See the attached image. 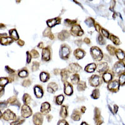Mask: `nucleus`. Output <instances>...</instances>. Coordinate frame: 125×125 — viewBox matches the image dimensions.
<instances>
[{"instance_id": "nucleus-1", "label": "nucleus", "mask_w": 125, "mask_h": 125, "mask_svg": "<svg viewBox=\"0 0 125 125\" xmlns=\"http://www.w3.org/2000/svg\"><path fill=\"white\" fill-rule=\"evenodd\" d=\"M90 52L93 59L96 61H100L103 58V53L101 50L98 47H92L90 50Z\"/></svg>"}, {"instance_id": "nucleus-2", "label": "nucleus", "mask_w": 125, "mask_h": 125, "mask_svg": "<svg viewBox=\"0 0 125 125\" xmlns=\"http://www.w3.org/2000/svg\"><path fill=\"white\" fill-rule=\"evenodd\" d=\"M112 71L116 75L123 74L125 72V65L123 62H118L114 64L112 68Z\"/></svg>"}, {"instance_id": "nucleus-3", "label": "nucleus", "mask_w": 125, "mask_h": 125, "mask_svg": "<svg viewBox=\"0 0 125 125\" xmlns=\"http://www.w3.org/2000/svg\"><path fill=\"white\" fill-rule=\"evenodd\" d=\"M70 54V48L66 46V45H64L61 46V50H60V56L62 59H68L69 57V55Z\"/></svg>"}, {"instance_id": "nucleus-4", "label": "nucleus", "mask_w": 125, "mask_h": 125, "mask_svg": "<svg viewBox=\"0 0 125 125\" xmlns=\"http://www.w3.org/2000/svg\"><path fill=\"white\" fill-rule=\"evenodd\" d=\"M71 33L73 36H82L84 32L82 30V29L81 28V27L78 25H75L73 26L71 29Z\"/></svg>"}, {"instance_id": "nucleus-5", "label": "nucleus", "mask_w": 125, "mask_h": 125, "mask_svg": "<svg viewBox=\"0 0 125 125\" xmlns=\"http://www.w3.org/2000/svg\"><path fill=\"white\" fill-rule=\"evenodd\" d=\"M21 115L23 118H28L32 115V111L28 105H23L21 108Z\"/></svg>"}, {"instance_id": "nucleus-6", "label": "nucleus", "mask_w": 125, "mask_h": 125, "mask_svg": "<svg viewBox=\"0 0 125 125\" xmlns=\"http://www.w3.org/2000/svg\"><path fill=\"white\" fill-rule=\"evenodd\" d=\"M33 121L35 125H42L43 121V117L42 114L39 112H36L33 116Z\"/></svg>"}, {"instance_id": "nucleus-7", "label": "nucleus", "mask_w": 125, "mask_h": 125, "mask_svg": "<svg viewBox=\"0 0 125 125\" xmlns=\"http://www.w3.org/2000/svg\"><path fill=\"white\" fill-rule=\"evenodd\" d=\"M89 83L91 86L94 87H97L100 84V78L99 76L96 75H93L92 76L89 78Z\"/></svg>"}, {"instance_id": "nucleus-8", "label": "nucleus", "mask_w": 125, "mask_h": 125, "mask_svg": "<svg viewBox=\"0 0 125 125\" xmlns=\"http://www.w3.org/2000/svg\"><path fill=\"white\" fill-rule=\"evenodd\" d=\"M3 118L6 121H9V120H13L14 119H16V115L14 113L10 111L9 109H8L5 112H4V114H3Z\"/></svg>"}, {"instance_id": "nucleus-9", "label": "nucleus", "mask_w": 125, "mask_h": 125, "mask_svg": "<svg viewBox=\"0 0 125 125\" xmlns=\"http://www.w3.org/2000/svg\"><path fill=\"white\" fill-rule=\"evenodd\" d=\"M108 70V65L106 62H101L97 66V71L100 73H104Z\"/></svg>"}, {"instance_id": "nucleus-10", "label": "nucleus", "mask_w": 125, "mask_h": 125, "mask_svg": "<svg viewBox=\"0 0 125 125\" xmlns=\"http://www.w3.org/2000/svg\"><path fill=\"white\" fill-rule=\"evenodd\" d=\"M64 92L65 93V95H68V96H70L73 94V86H71V84H70L68 82H65L64 83Z\"/></svg>"}, {"instance_id": "nucleus-11", "label": "nucleus", "mask_w": 125, "mask_h": 125, "mask_svg": "<svg viewBox=\"0 0 125 125\" xmlns=\"http://www.w3.org/2000/svg\"><path fill=\"white\" fill-rule=\"evenodd\" d=\"M51 110L50 108V104L48 103V102H45L41 104V114L46 115Z\"/></svg>"}, {"instance_id": "nucleus-12", "label": "nucleus", "mask_w": 125, "mask_h": 125, "mask_svg": "<svg viewBox=\"0 0 125 125\" xmlns=\"http://www.w3.org/2000/svg\"><path fill=\"white\" fill-rule=\"evenodd\" d=\"M50 55H51V53H50V49L48 48H45L43 49V51H42V59L43 61H48L50 59Z\"/></svg>"}, {"instance_id": "nucleus-13", "label": "nucleus", "mask_w": 125, "mask_h": 125, "mask_svg": "<svg viewBox=\"0 0 125 125\" xmlns=\"http://www.w3.org/2000/svg\"><path fill=\"white\" fill-rule=\"evenodd\" d=\"M34 91L35 95L38 98H41L43 96V89L41 88V86H39V85L35 86L34 88Z\"/></svg>"}, {"instance_id": "nucleus-14", "label": "nucleus", "mask_w": 125, "mask_h": 125, "mask_svg": "<svg viewBox=\"0 0 125 125\" xmlns=\"http://www.w3.org/2000/svg\"><path fill=\"white\" fill-rule=\"evenodd\" d=\"M58 89V86L55 83H50L48 85L47 88V91L50 93H54L55 91H56Z\"/></svg>"}, {"instance_id": "nucleus-15", "label": "nucleus", "mask_w": 125, "mask_h": 125, "mask_svg": "<svg viewBox=\"0 0 125 125\" xmlns=\"http://www.w3.org/2000/svg\"><path fill=\"white\" fill-rule=\"evenodd\" d=\"M69 70L72 73H78L80 71L81 66L77 63H71L69 66Z\"/></svg>"}, {"instance_id": "nucleus-16", "label": "nucleus", "mask_w": 125, "mask_h": 125, "mask_svg": "<svg viewBox=\"0 0 125 125\" xmlns=\"http://www.w3.org/2000/svg\"><path fill=\"white\" fill-rule=\"evenodd\" d=\"M61 22V19L59 18H56L52 20H49L47 21V25H48L50 28L54 26L57 24H59Z\"/></svg>"}, {"instance_id": "nucleus-17", "label": "nucleus", "mask_w": 125, "mask_h": 125, "mask_svg": "<svg viewBox=\"0 0 125 125\" xmlns=\"http://www.w3.org/2000/svg\"><path fill=\"white\" fill-rule=\"evenodd\" d=\"M74 54H75V57L76 58V59H80L84 56L85 52L83 50H81V49H77L74 52Z\"/></svg>"}, {"instance_id": "nucleus-18", "label": "nucleus", "mask_w": 125, "mask_h": 125, "mask_svg": "<svg viewBox=\"0 0 125 125\" xmlns=\"http://www.w3.org/2000/svg\"><path fill=\"white\" fill-rule=\"evenodd\" d=\"M70 37V33H68V31L63 30L58 34V38L60 40H65L66 39Z\"/></svg>"}, {"instance_id": "nucleus-19", "label": "nucleus", "mask_w": 125, "mask_h": 125, "mask_svg": "<svg viewBox=\"0 0 125 125\" xmlns=\"http://www.w3.org/2000/svg\"><path fill=\"white\" fill-rule=\"evenodd\" d=\"M120 86V83L118 81H111V83H109L108 84V88L109 89H111V90H114V89H118Z\"/></svg>"}, {"instance_id": "nucleus-20", "label": "nucleus", "mask_w": 125, "mask_h": 125, "mask_svg": "<svg viewBox=\"0 0 125 125\" xmlns=\"http://www.w3.org/2000/svg\"><path fill=\"white\" fill-rule=\"evenodd\" d=\"M96 66L95 63H91V64H89L88 65L85 67V71L86 72H88V73H93V72L95 71V70H96Z\"/></svg>"}, {"instance_id": "nucleus-21", "label": "nucleus", "mask_w": 125, "mask_h": 125, "mask_svg": "<svg viewBox=\"0 0 125 125\" xmlns=\"http://www.w3.org/2000/svg\"><path fill=\"white\" fill-rule=\"evenodd\" d=\"M1 44L3 45H9L12 42V39L9 37H3L1 38L0 40Z\"/></svg>"}, {"instance_id": "nucleus-22", "label": "nucleus", "mask_w": 125, "mask_h": 125, "mask_svg": "<svg viewBox=\"0 0 125 125\" xmlns=\"http://www.w3.org/2000/svg\"><path fill=\"white\" fill-rule=\"evenodd\" d=\"M49 79H50V75L48 73H47L46 72H42L40 74V79L42 82H46Z\"/></svg>"}, {"instance_id": "nucleus-23", "label": "nucleus", "mask_w": 125, "mask_h": 125, "mask_svg": "<svg viewBox=\"0 0 125 125\" xmlns=\"http://www.w3.org/2000/svg\"><path fill=\"white\" fill-rule=\"evenodd\" d=\"M61 80L62 81H66V79L68 78L69 77V72L66 70L64 69L62 70L61 72Z\"/></svg>"}, {"instance_id": "nucleus-24", "label": "nucleus", "mask_w": 125, "mask_h": 125, "mask_svg": "<svg viewBox=\"0 0 125 125\" xmlns=\"http://www.w3.org/2000/svg\"><path fill=\"white\" fill-rule=\"evenodd\" d=\"M71 81L73 84H78L79 81V76L78 74H74L71 76Z\"/></svg>"}, {"instance_id": "nucleus-25", "label": "nucleus", "mask_w": 125, "mask_h": 125, "mask_svg": "<svg viewBox=\"0 0 125 125\" xmlns=\"http://www.w3.org/2000/svg\"><path fill=\"white\" fill-rule=\"evenodd\" d=\"M68 116V111L66 106H62L60 110V116L62 118H66Z\"/></svg>"}, {"instance_id": "nucleus-26", "label": "nucleus", "mask_w": 125, "mask_h": 125, "mask_svg": "<svg viewBox=\"0 0 125 125\" xmlns=\"http://www.w3.org/2000/svg\"><path fill=\"white\" fill-rule=\"evenodd\" d=\"M116 54L117 56V57L118 58V59L123 60L125 59V53L124 51H123L121 50H118L116 51Z\"/></svg>"}, {"instance_id": "nucleus-27", "label": "nucleus", "mask_w": 125, "mask_h": 125, "mask_svg": "<svg viewBox=\"0 0 125 125\" xmlns=\"http://www.w3.org/2000/svg\"><path fill=\"white\" fill-rule=\"evenodd\" d=\"M86 88V83L84 82V81H81V82L78 83V88H77V89H78V91H84Z\"/></svg>"}, {"instance_id": "nucleus-28", "label": "nucleus", "mask_w": 125, "mask_h": 125, "mask_svg": "<svg viewBox=\"0 0 125 125\" xmlns=\"http://www.w3.org/2000/svg\"><path fill=\"white\" fill-rule=\"evenodd\" d=\"M103 78L105 82H109V81H111L112 79V75L109 73H105L103 75Z\"/></svg>"}, {"instance_id": "nucleus-29", "label": "nucleus", "mask_w": 125, "mask_h": 125, "mask_svg": "<svg viewBox=\"0 0 125 125\" xmlns=\"http://www.w3.org/2000/svg\"><path fill=\"white\" fill-rule=\"evenodd\" d=\"M80 114L78 112V111H77L76 110H75L73 112V114L71 115V118L75 121H79V120H80Z\"/></svg>"}, {"instance_id": "nucleus-30", "label": "nucleus", "mask_w": 125, "mask_h": 125, "mask_svg": "<svg viewBox=\"0 0 125 125\" xmlns=\"http://www.w3.org/2000/svg\"><path fill=\"white\" fill-rule=\"evenodd\" d=\"M9 34H10V36L12 37V38H13L15 40L19 39L18 33H17L16 29H11V30L9 31Z\"/></svg>"}, {"instance_id": "nucleus-31", "label": "nucleus", "mask_w": 125, "mask_h": 125, "mask_svg": "<svg viewBox=\"0 0 125 125\" xmlns=\"http://www.w3.org/2000/svg\"><path fill=\"white\" fill-rule=\"evenodd\" d=\"M23 100L24 103H25L26 104H28L30 103L31 100V96L28 94H25L23 96Z\"/></svg>"}, {"instance_id": "nucleus-32", "label": "nucleus", "mask_w": 125, "mask_h": 125, "mask_svg": "<svg viewBox=\"0 0 125 125\" xmlns=\"http://www.w3.org/2000/svg\"><path fill=\"white\" fill-rule=\"evenodd\" d=\"M63 100H64V96L62 95H60L56 98V103L57 104L61 105V104H62Z\"/></svg>"}, {"instance_id": "nucleus-33", "label": "nucleus", "mask_w": 125, "mask_h": 125, "mask_svg": "<svg viewBox=\"0 0 125 125\" xmlns=\"http://www.w3.org/2000/svg\"><path fill=\"white\" fill-rule=\"evenodd\" d=\"M100 96V91H99V89H95L93 90V93L91 94V97L92 98L94 99H98Z\"/></svg>"}, {"instance_id": "nucleus-34", "label": "nucleus", "mask_w": 125, "mask_h": 125, "mask_svg": "<svg viewBox=\"0 0 125 125\" xmlns=\"http://www.w3.org/2000/svg\"><path fill=\"white\" fill-rule=\"evenodd\" d=\"M8 83V79L6 78H0V86L4 87L6 84Z\"/></svg>"}, {"instance_id": "nucleus-35", "label": "nucleus", "mask_w": 125, "mask_h": 125, "mask_svg": "<svg viewBox=\"0 0 125 125\" xmlns=\"http://www.w3.org/2000/svg\"><path fill=\"white\" fill-rule=\"evenodd\" d=\"M18 75L21 78H26L28 76V72L26 70H22V71H20V73H18Z\"/></svg>"}, {"instance_id": "nucleus-36", "label": "nucleus", "mask_w": 125, "mask_h": 125, "mask_svg": "<svg viewBox=\"0 0 125 125\" xmlns=\"http://www.w3.org/2000/svg\"><path fill=\"white\" fill-rule=\"evenodd\" d=\"M85 23H86V24L88 26H89L90 27L93 26V25H94V20L91 18H88L87 20L85 21Z\"/></svg>"}, {"instance_id": "nucleus-37", "label": "nucleus", "mask_w": 125, "mask_h": 125, "mask_svg": "<svg viewBox=\"0 0 125 125\" xmlns=\"http://www.w3.org/2000/svg\"><path fill=\"white\" fill-rule=\"evenodd\" d=\"M110 38H111V41L114 43V44H115V45H119V44H120V39H118V38L116 37L115 36L112 35V36H111Z\"/></svg>"}, {"instance_id": "nucleus-38", "label": "nucleus", "mask_w": 125, "mask_h": 125, "mask_svg": "<svg viewBox=\"0 0 125 125\" xmlns=\"http://www.w3.org/2000/svg\"><path fill=\"white\" fill-rule=\"evenodd\" d=\"M39 62L34 61V62H33V63L32 70L33 71H37V70L39 69Z\"/></svg>"}, {"instance_id": "nucleus-39", "label": "nucleus", "mask_w": 125, "mask_h": 125, "mask_svg": "<svg viewBox=\"0 0 125 125\" xmlns=\"http://www.w3.org/2000/svg\"><path fill=\"white\" fill-rule=\"evenodd\" d=\"M119 83L120 84L123 85L125 84V75L122 74L120 77V80H119Z\"/></svg>"}, {"instance_id": "nucleus-40", "label": "nucleus", "mask_w": 125, "mask_h": 125, "mask_svg": "<svg viewBox=\"0 0 125 125\" xmlns=\"http://www.w3.org/2000/svg\"><path fill=\"white\" fill-rule=\"evenodd\" d=\"M31 56H32L33 58H37L39 57V53H38V52L35 50H33L32 51H31Z\"/></svg>"}, {"instance_id": "nucleus-41", "label": "nucleus", "mask_w": 125, "mask_h": 125, "mask_svg": "<svg viewBox=\"0 0 125 125\" xmlns=\"http://www.w3.org/2000/svg\"><path fill=\"white\" fill-rule=\"evenodd\" d=\"M64 22H65V24H66V26H71V25L76 23V21H73V20H65Z\"/></svg>"}, {"instance_id": "nucleus-42", "label": "nucleus", "mask_w": 125, "mask_h": 125, "mask_svg": "<svg viewBox=\"0 0 125 125\" xmlns=\"http://www.w3.org/2000/svg\"><path fill=\"white\" fill-rule=\"evenodd\" d=\"M24 121H25V120H23L21 119H19L18 120L16 121L11 123V125H21Z\"/></svg>"}, {"instance_id": "nucleus-43", "label": "nucleus", "mask_w": 125, "mask_h": 125, "mask_svg": "<svg viewBox=\"0 0 125 125\" xmlns=\"http://www.w3.org/2000/svg\"><path fill=\"white\" fill-rule=\"evenodd\" d=\"M98 41L99 44L100 45H104L105 44V41L103 39V38L102 37L101 35H99L98 38Z\"/></svg>"}, {"instance_id": "nucleus-44", "label": "nucleus", "mask_w": 125, "mask_h": 125, "mask_svg": "<svg viewBox=\"0 0 125 125\" xmlns=\"http://www.w3.org/2000/svg\"><path fill=\"white\" fill-rule=\"evenodd\" d=\"M101 30L102 34H103L104 36H105L106 38L109 37V33H108V31H106V29H103V28L101 29Z\"/></svg>"}, {"instance_id": "nucleus-45", "label": "nucleus", "mask_w": 125, "mask_h": 125, "mask_svg": "<svg viewBox=\"0 0 125 125\" xmlns=\"http://www.w3.org/2000/svg\"><path fill=\"white\" fill-rule=\"evenodd\" d=\"M27 63H29L31 60V58H32V56L31 55V54L29 53V52H27Z\"/></svg>"}, {"instance_id": "nucleus-46", "label": "nucleus", "mask_w": 125, "mask_h": 125, "mask_svg": "<svg viewBox=\"0 0 125 125\" xmlns=\"http://www.w3.org/2000/svg\"><path fill=\"white\" fill-rule=\"evenodd\" d=\"M58 125H69L65 120H60L58 123Z\"/></svg>"}, {"instance_id": "nucleus-47", "label": "nucleus", "mask_w": 125, "mask_h": 125, "mask_svg": "<svg viewBox=\"0 0 125 125\" xmlns=\"http://www.w3.org/2000/svg\"><path fill=\"white\" fill-rule=\"evenodd\" d=\"M30 84H31V81L29 80V79H28V80H25L23 82V85L24 86H25V87L29 86Z\"/></svg>"}, {"instance_id": "nucleus-48", "label": "nucleus", "mask_w": 125, "mask_h": 125, "mask_svg": "<svg viewBox=\"0 0 125 125\" xmlns=\"http://www.w3.org/2000/svg\"><path fill=\"white\" fill-rule=\"evenodd\" d=\"M107 50L109 51V52L111 54H113V53H114V51H113V50H114V47H112L111 46L109 45V46H108L107 47Z\"/></svg>"}, {"instance_id": "nucleus-49", "label": "nucleus", "mask_w": 125, "mask_h": 125, "mask_svg": "<svg viewBox=\"0 0 125 125\" xmlns=\"http://www.w3.org/2000/svg\"><path fill=\"white\" fill-rule=\"evenodd\" d=\"M6 70L8 71V73H13L14 72V70H12V69L8 67V66H6Z\"/></svg>"}, {"instance_id": "nucleus-50", "label": "nucleus", "mask_w": 125, "mask_h": 125, "mask_svg": "<svg viewBox=\"0 0 125 125\" xmlns=\"http://www.w3.org/2000/svg\"><path fill=\"white\" fill-rule=\"evenodd\" d=\"M18 44L20 45V46H23L25 43H24V41H22V40H19L18 42Z\"/></svg>"}, {"instance_id": "nucleus-51", "label": "nucleus", "mask_w": 125, "mask_h": 125, "mask_svg": "<svg viewBox=\"0 0 125 125\" xmlns=\"http://www.w3.org/2000/svg\"><path fill=\"white\" fill-rule=\"evenodd\" d=\"M118 106L117 105H114V113H116V112L118 111Z\"/></svg>"}, {"instance_id": "nucleus-52", "label": "nucleus", "mask_w": 125, "mask_h": 125, "mask_svg": "<svg viewBox=\"0 0 125 125\" xmlns=\"http://www.w3.org/2000/svg\"><path fill=\"white\" fill-rule=\"evenodd\" d=\"M84 41L86 43V44H89V43H90V40H89L88 38H86L84 39Z\"/></svg>"}, {"instance_id": "nucleus-53", "label": "nucleus", "mask_w": 125, "mask_h": 125, "mask_svg": "<svg viewBox=\"0 0 125 125\" xmlns=\"http://www.w3.org/2000/svg\"><path fill=\"white\" fill-rule=\"evenodd\" d=\"M95 27H96V29L97 31H100V25H98V24H96Z\"/></svg>"}, {"instance_id": "nucleus-54", "label": "nucleus", "mask_w": 125, "mask_h": 125, "mask_svg": "<svg viewBox=\"0 0 125 125\" xmlns=\"http://www.w3.org/2000/svg\"><path fill=\"white\" fill-rule=\"evenodd\" d=\"M4 89H0V97L2 95H3Z\"/></svg>"}, {"instance_id": "nucleus-55", "label": "nucleus", "mask_w": 125, "mask_h": 125, "mask_svg": "<svg viewBox=\"0 0 125 125\" xmlns=\"http://www.w3.org/2000/svg\"><path fill=\"white\" fill-rule=\"evenodd\" d=\"M43 43H40L39 45H38V47H39V48H43Z\"/></svg>"}, {"instance_id": "nucleus-56", "label": "nucleus", "mask_w": 125, "mask_h": 125, "mask_svg": "<svg viewBox=\"0 0 125 125\" xmlns=\"http://www.w3.org/2000/svg\"><path fill=\"white\" fill-rule=\"evenodd\" d=\"M48 119L49 121H51V120L52 119V116H51V115H49V116L47 117V120H48Z\"/></svg>"}, {"instance_id": "nucleus-57", "label": "nucleus", "mask_w": 125, "mask_h": 125, "mask_svg": "<svg viewBox=\"0 0 125 125\" xmlns=\"http://www.w3.org/2000/svg\"><path fill=\"white\" fill-rule=\"evenodd\" d=\"M85 110H86V108L85 107H82V108H81V111H82V112H85Z\"/></svg>"}, {"instance_id": "nucleus-58", "label": "nucleus", "mask_w": 125, "mask_h": 125, "mask_svg": "<svg viewBox=\"0 0 125 125\" xmlns=\"http://www.w3.org/2000/svg\"><path fill=\"white\" fill-rule=\"evenodd\" d=\"M81 125H88V124L86 123V122H83V123H81Z\"/></svg>"}, {"instance_id": "nucleus-59", "label": "nucleus", "mask_w": 125, "mask_h": 125, "mask_svg": "<svg viewBox=\"0 0 125 125\" xmlns=\"http://www.w3.org/2000/svg\"><path fill=\"white\" fill-rule=\"evenodd\" d=\"M2 115H3V114H2V112H1V111H0V117H1V116Z\"/></svg>"}]
</instances>
